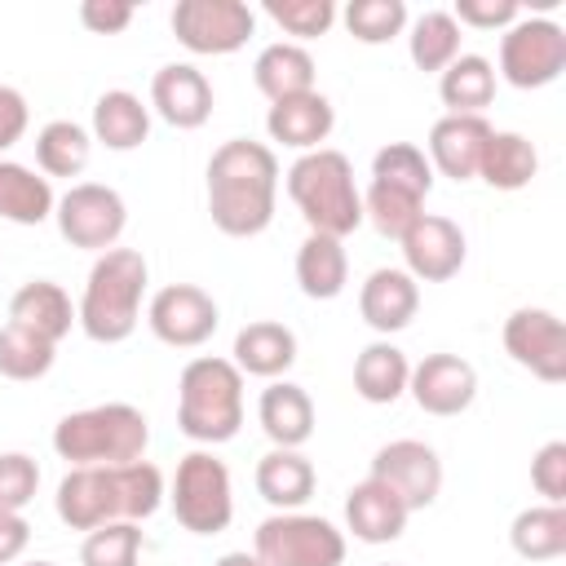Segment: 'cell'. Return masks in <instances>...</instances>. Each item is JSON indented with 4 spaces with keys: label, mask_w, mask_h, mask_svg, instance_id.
<instances>
[{
    "label": "cell",
    "mask_w": 566,
    "mask_h": 566,
    "mask_svg": "<svg viewBox=\"0 0 566 566\" xmlns=\"http://www.w3.org/2000/svg\"><path fill=\"white\" fill-rule=\"evenodd\" d=\"M407 394H411L416 407L429 411V416H460V411H469L473 398H478V371H473V363L460 358V354H424V358L411 367Z\"/></svg>",
    "instance_id": "2e32d148"
},
{
    "label": "cell",
    "mask_w": 566,
    "mask_h": 566,
    "mask_svg": "<svg viewBox=\"0 0 566 566\" xmlns=\"http://www.w3.org/2000/svg\"><path fill=\"white\" fill-rule=\"evenodd\" d=\"M256 31V13L243 0H177L172 35L199 57L239 53Z\"/></svg>",
    "instance_id": "30bf717a"
},
{
    "label": "cell",
    "mask_w": 566,
    "mask_h": 566,
    "mask_svg": "<svg viewBox=\"0 0 566 566\" xmlns=\"http://www.w3.org/2000/svg\"><path fill=\"white\" fill-rule=\"evenodd\" d=\"M172 513L190 535H221L234 517V491H230V469L212 451H190L177 460L172 473Z\"/></svg>",
    "instance_id": "52a82bcc"
},
{
    "label": "cell",
    "mask_w": 566,
    "mask_h": 566,
    "mask_svg": "<svg viewBox=\"0 0 566 566\" xmlns=\"http://www.w3.org/2000/svg\"><path fill=\"white\" fill-rule=\"evenodd\" d=\"M252 553L265 566H340L345 562V531L314 513H270L256 535Z\"/></svg>",
    "instance_id": "ba28073f"
},
{
    "label": "cell",
    "mask_w": 566,
    "mask_h": 566,
    "mask_svg": "<svg viewBox=\"0 0 566 566\" xmlns=\"http://www.w3.org/2000/svg\"><path fill=\"white\" fill-rule=\"evenodd\" d=\"M93 142H102L106 150H137L150 137V106L128 93V88H106L93 102Z\"/></svg>",
    "instance_id": "d4e9b609"
},
{
    "label": "cell",
    "mask_w": 566,
    "mask_h": 566,
    "mask_svg": "<svg viewBox=\"0 0 566 566\" xmlns=\"http://www.w3.org/2000/svg\"><path fill=\"white\" fill-rule=\"evenodd\" d=\"M314 464L301 451L274 447L256 460V491L274 513H296L310 495H314Z\"/></svg>",
    "instance_id": "484cf974"
},
{
    "label": "cell",
    "mask_w": 566,
    "mask_h": 566,
    "mask_svg": "<svg viewBox=\"0 0 566 566\" xmlns=\"http://www.w3.org/2000/svg\"><path fill=\"white\" fill-rule=\"evenodd\" d=\"M31 544V522L22 513H0V566L18 562Z\"/></svg>",
    "instance_id": "7dc6e473"
},
{
    "label": "cell",
    "mask_w": 566,
    "mask_h": 566,
    "mask_svg": "<svg viewBox=\"0 0 566 566\" xmlns=\"http://www.w3.org/2000/svg\"><path fill=\"white\" fill-rule=\"evenodd\" d=\"M420 217H424V199L416 190L371 181L367 195H363V221H371L376 234H385V239H402Z\"/></svg>",
    "instance_id": "d590c367"
},
{
    "label": "cell",
    "mask_w": 566,
    "mask_h": 566,
    "mask_svg": "<svg viewBox=\"0 0 566 566\" xmlns=\"http://www.w3.org/2000/svg\"><path fill=\"white\" fill-rule=\"evenodd\" d=\"M296 283L310 301H336L349 283V256H345V239L332 234H305V243L296 248Z\"/></svg>",
    "instance_id": "4316f807"
},
{
    "label": "cell",
    "mask_w": 566,
    "mask_h": 566,
    "mask_svg": "<svg viewBox=\"0 0 566 566\" xmlns=\"http://www.w3.org/2000/svg\"><path fill=\"white\" fill-rule=\"evenodd\" d=\"M265 13L296 40H314L327 35L336 22V4L332 0H265Z\"/></svg>",
    "instance_id": "60d3db41"
},
{
    "label": "cell",
    "mask_w": 566,
    "mask_h": 566,
    "mask_svg": "<svg viewBox=\"0 0 566 566\" xmlns=\"http://www.w3.org/2000/svg\"><path fill=\"white\" fill-rule=\"evenodd\" d=\"M9 323L22 327V332H35V336L49 340V345H57V340L75 327V305H71V296H66L62 283H53V279H31V283H22V287L13 292V301H9Z\"/></svg>",
    "instance_id": "7402d4cb"
},
{
    "label": "cell",
    "mask_w": 566,
    "mask_h": 566,
    "mask_svg": "<svg viewBox=\"0 0 566 566\" xmlns=\"http://www.w3.org/2000/svg\"><path fill=\"white\" fill-rule=\"evenodd\" d=\"M407 49H411V62L420 71H438L442 75L460 57V22L447 9H429V13H420L411 22Z\"/></svg>",
    "instance_id": "e575fe53"
},
{
    "label": "cell",
    "mask_w": 566,
    "mask_h": 566,
    "mask_svg": "<svg viewBox=\"0 0 566 566\" xmlns=\"http://www.w3.org/2000/svg\"><path fill=\"white\" fill-rule=\"evenodd\" d=\"M150 420L133 402H97L71 411L53 429V451L75 464H133L146 455Z\"/></svg>",
    "instance_id": "8992f818"
},
{
    "label": "cell",
    "mask_w": 566,
    "mask_h": 566,
    "mask_svg": "<svg viewBox=\"0 0 566 566\" xmlns=\"http://www.w3.org/2000/svg\"><path fill=\"white\" fill-rule=\"evenodd\" d=\"M150 283V265L137 248H106L97 252L84 296L75 305V323L84 327L88 340L97 345H119L137 332L142 323V296Z\"/></svg>",
    "instance_id": "3957f363"
},
{
    "label": "cell",
    "mask_w": 566,
    "mask_h": 566,
    "mask_svg": "<svg viewBox=\"0 0 566 566\" xmlns=\"http://www.w3.org/2000/svg\"><path fill=\"white\" fill-rule=\"evenodd\" d=\"M243 376H261V380H279L292 363H296V332L287 323L274 318H256L248 327H239L234 336V358H230Z\"/></svg>",
    "instance_id": "cb8c5ba5"
},
{
    "label": "cell",
    "mask_w": 566,
    "mask_h": 566,
    "mask_svg": "<svg viewBox=\"0 0 566 566\" xmlns=\"http://www.w3.org/2000/svg\"><path fill=\"white\" fill-rule=\"evenodd\" d=\"M509 544L526 562H553L566 553V509L562 504H531L513 517Z\"/></svg>",
    "instance_id": "d6a6232c"
},
{
    "label": "cell",
    "mask_w": 566,
    "mask_h": 566,
    "mask_svg": "<svg viewBox=\"0 0 566 566\" xmlns=\"http://www.w3.org/2000/svg\"><path fill=\"white\" fill-rule=\"evenodd\" d=\"M27 566H57V562H27Z\"/></svg>",
    "instance_id": "681fc988"
},
{
    "label": "cell",
    "mask_w": 566,
    "mask_h": 566,
    "mask_svg": "<svg viewBox=\"0 0 566 566\" xmlns=\"http://www.w3.org/2000/svg\"><path fill=\"white\" fill-rule=\"evenodd\" d=\"M256 420L274 447L301 451L314 438V398L292 380H270L256 402Z\"/></svg>",
    "instance_id": "603a6c76"
},
{
    "label": "cell",
    "mask_w": 566,
    "mask_h": 566,
    "mask_svg": "<svg viewBox=\"0 0 566 566\" xmlns=\"http://www.w3.org/2000/svg\"><path fill=\"white\" fill-rule=\"evenodd\" d=\"M451 18L473 31H509L522 18V4L517 0H455Z\"/></svg>",
    "instance_id": "ee69618b"
},
{
    "label": "cell",
    "mask_w": 566,
    "mask_h": 566,
    "mask_svg": "<svg viewBox=\"0 0 566 566\" xmlns=\"http://www.w3.org/2000/svg\"><path fill=\"white\" fill-rule=\"evenodd\" d=\"M504 349L517 367L539 376L544 385L566 380V327L544 305H522L504 318Z\"/></svg>",
    "instance_id": "7c38bea8"
},
{
    "label": "cell",
    "mask_w": 566,
    "mask_h": 566,
    "mask_svg": "<svg viewBox=\"0 0 566 566\" xmlns=\"http://www.w3.org/2000/svg\"><path fill=\"white\" fill-rule=\"evenodd\" d=\"M407 380H411V363L394 340H371L354 358V389L363 402H376V407L398 402L407 394Z\"/></svg>",
    "instance_id": "f546056e"
},
{
    "label": "cell",
    "mask_w": 566,
    "mask_h": 566,
    "mask_svg": "<svg viewBox=\"0 0 566 566\" xmlns=\"http://www.w3.org/2000/svg\"><path fill=\"white\" fill-rule=\"evenodd\" d=\"M438 97L447 115H482L495 97V66L482 53H460L438 75Z\"/></svg>",
    "instance_id": "4dcf8cb0"
},
{
    "label": "cell",
    "mask_w": 566,
    "mask_h": 566,
    "mask_svg": "<svg viewBox=\"0 0 566 566\" xmlns=\"http://www.w3.org/2000/svg\"><path fill=\"white\" fill-rule=\"evenodd\" d=\"M27 124H31V106H27V97H22L18 88L0 84V155H4L9 146L22 142Z\"/></svg>",
    "instance_id": "bcb514c9"
},
{
    "label": "cell",
    "mask_w": 566,
    "mask_h": 566,
    "mask_svg": "<svg viewBox=\"0 0 566 566\" xmlns=\"http://www.w3.org/2000/svg\"><path fill=\"white\" fill-rule=\"evenodd\" d=\"M252 80L256 88L270 97V102H283V97H301L314 88V57L305 44L296 40H279V44H265L252 62Z\"/></svg>",
    "instance_id": "83f0119b"
},
{
    "label": "cell",
    "mask_w": 566,
    "mask_h": 566,
    "mask_svg": "<svg viewBox=\"0 0 566 566\" xmlns=\"http://www.w3.org/2000/svg\"><path fill=\"white\" fill-rule=\"evenodd\" d=\"M279 155L265 142L230 137L208 159V212L230 239H252L274 221Z\"/></svg>",
    "instance_id": "6da1fadb"
},
{
    "label": "cell",
    "mask_w": 566,
    "mask_h": 566,
    "mask_svg": "<svg viewBox=\"0 0 566 566\" xmlns=\"http://www.w3.org/2000/svg\"><path fill=\"white\" fill-rule=\"evenodd\" d=\"M531 486L544 495V504H562L566 500V442L553 438L535 451L531 460Z\"/></svg>",
    "instance_id": "7bdbcfd3"
},
{
    "label": "cell",
    "mask_w": 566,
    "mask_h": 566,
    "mask_svg": "<svg viewBox=\"0 0 566 566\" xmlns=\"http://www.w3.org/2000/svg\"><path fill=\"white\" fill-rule=\"evenodd\" d=\"M40 464L27 451H0V513H22L35 500Z\"/></svg>",
    "instance_id": "b9f144b4"
},
{
    "label": "cell",
    "mask_w": 566,
    "mask_h": 566,
    "mask_svg": "<svg viewBox=\"0 0 566 566\" xmlns=\"http://www.w3.org/2000/svg\"><path fill=\"white\" fill-rule=\"evenodd\" d=\"M159 504H164V473L150 460L75 464L57 482V517L84 535L106 522H146Z\"/></svg>",
    "instance_id": "7a4b0ae2"
},
{
    "label": "cell",
    "mask_w": 566,
    "mask_h": 566,
    "mask_svg": "<svg viewBox=\"0 0 566 566\" xmlns=\"http://www.w3.org/2000/svg\"><path fill=\"white\" fill-rule=\"evenodd\" d=\"M217 566H265L256 553H226V557H217Z\"/></svg>",
    "instance_id": "c3c4849f"
},
{
    "label": "cell",
    "mask_w": 566,
    "mask_h": 566,
    "mask_svg": "<svg viewBox=\"0 0 566 566\" xmlns=\"http://www.w3.org/2000/svg\"><path fill=\"white\" fill-rule=\"evenodd\" d=\"M340 18L358 44H389L407 27V4L402 0H349Z\"/></svg>",
    "instance_id": "f35d334b"
},
{
    "label": "cell",
    "mask_w": 566,
    "mask_h": 566,
    "mask_svg": "<svg viewBox=\"0 0 566 566\" xmlns=\"http://www.w3.org/2000/svg\"><path fill=\"white\" fill-rule=\"evenodd\" d=\"M243 424V371L230 358H190L177 380V429L190 442H230Z\"/></svg>",
    "instance_id": "5b68a950"
},
{
    "label": "cell",
    "mask_w": 566,
    "mask_h": 566,
    "mask_svg": "<svg viewBox=\"0 0 566 566\" xmlns=\"http://www.w3.org/2000/svg\"><path fill=\"white\" fill-rule=\"evenodd\" d=\"M53 358H57V345L40 340L35 332H22L13 323L0 327V376L4 380H40L49 376Z\"/></svg>",
    "instance_id": "8d00e7d4"
},
{
    "label": "cell",
    "mask_w": 566,
    "mask_h": 566,
    "mask_svg": "<svg viewBox=\"0 0 566 566\" xmlns=\"http://www.w3.org/2000/svg\"><path fill=\"white\" fill-rule=\"evenodd\" d=\"M491 133L495 128L482 115H442L429 128V155L424 159H429L433 172H442L451 181H473Z\"/></svg>",
    "instance_id": "ac0fdd59"
},
{
    "label": "cell",
    "mask_w": 566,
    "mask_h": 566,
    "mask_svg": "<svg viewBox=\"0 0 566 566\" xmlns=\"http://www.w3.org/2000/svg\"><path fill=\"white\" fill-rule=\"evenodd\" d=\"M53 221L62 230V239L71 248H88V252H106L119 243L124 226H128V208L119 199V190L102 186V181H75L57 208H53Z\"/></svg>",
    "instance_id": "8fae6325"
},
{
    "label": "cell",
    "mask_w": 566,
    "mask_h": 566,
    "mask_svg": "<svg viewBox=\"0 0 566 566\" xmlns=\"http://www.w3.org/2000/svg\"><path fill=\"white\" fill-rule=\"evenodd\" d=\"M407 517H411V509L376 478H363L345 495V526L363 544H394L407 531Z\"/></svg>",
    "instance_id": "44dd1931"
},
{
    "label": "cell",
    "mask_w": 566,
    "mask_h": 566,
    "mask_svg": "<svg viewBox=\"0 0 566 566\" xmlns=\"http://www.w3.org/2000/svg\"><path fill=\"white\" fill-rule=\"evenodd\" d=\"M133 4L124 0H84L80 4V22L93 31V35H119L128 22H133Z\"/></svg>",
    "instance_id": "f6af8a7d"
},
{
    "label": "cell",
    "mask_w": 566,
    "mask_h": 566,
    "mask_svg": "<svg viewBox=\"0 0 566 566\" xmlns=\"http://www.w3.org/2000/svg\"><path fill=\"white\" fill-rule=\"evenodd\" d=\"M217 323H221L217 301L195 283H168L146 305V327L155 332V340L172 349H199L203 340H212Z\"/></svg>",
    "instance_id": "4fadbf2b"
},
{
    "label": "cell",
    "mask_w": 566,
    "mask_h": 566,
    "mask_svg": "<svg viewBox=\"0 0 566 566\" xmlns=\"http://www.w3.org/2000/svg\"><path fill=\"white\" fill-rule=\"evenodd\" d=\"M535 172H539V150L531 137H522V133H491L486 137L478 177L491 190H522L535 181Z\"/></svg>",
    "instance_id": "1f68e13d"
},
{
    "label": "cell",
    "mask_w": 566,
    "mask_h": 566,
    "mask_svg": "<svg viewBox=\"0 0 566 566\" xmlns=\"http://www.w3.org/2000/svg\"><path fill=\"white\" fill-rule=\"evenodd\" d=\"M88 155H93V137L75 119H49L35 133V164L44 177H80L88 168Z\"/></svg>",
    "instance_id": "836d02e7"
},
{
    "label": "cell",
    "mask_w": 566,
    "mask_h": 566,
    "mask_svg": "<svg viewBox=\"0 0 566 566\" xmlns=\"http://www.w3.org/2000/svg\"><path fill=\"white\" fill-rule=\"evenodd\" d=\"M416 310H420V283L407 270H398V265L371 270L363 279V287H358V314L380 336L402 332L416 318Z\"/></svg>",
    "instance_id": "d6986e66"
},
{
    "label": "cell",
    "mask_w": 566,
    "mask_h": 566,
    "mask_svg": "<svg viewBox=\"0 0 566 566\" xmlns=\"http://www.w3.org/2000/svg\"><path fill=\"white\" fill-rule=\"evenodd\" d=\"M53 208H57V195H53L49 177H40L27 164L0 159V221L40 226L53 217Z\"/></svg>",
    "instance_id": "f1b7e54d"
},
{
    "label": "cell",
    "mask_w": 566,
    "mask_h": 566,
    "mask_svg": "<svg viewBox=\"0 0 566 566\" xmlns=\"http://www.w3.org/2000/svg\"><path fill=\"white\" fill-rule=\"evenodd\" d=\"M287 195L314 234L345 239L363 226V190L354 186V164L332 146L305 150L287 168Z\"/></svg>",
    "instance_id": "277c9868"
},
{
    "label": "cell",
    "mask_w": 566,
    "mask_h": 566,
    "mask_svg": "<svg viewBox=\"0 0 566 566\" xmlns=\"http://www.w3.org/2000/svg\"><path fill=\"white\" fill-rule=\"evenodd\" d=\"M371 181H389V186H402V190H416L420 199H429L433 190V168L424 159L420 146L411 142H389L371 155Z\"/></svg>",
    "instance_id": "74e56055"
},
{
    "label": "cell",
    "mask_w": 566,
    "mask_h": 566,
    "mask_svg": "<svg viewBox=\"0 0 566 566\" xmlns=\"http://www.w3.org/2000/svg\"><path fill=\"white\" fill-rule=\"evenodd\" d=\"M142 557V526L137 522H106L84 535L80 566H137Z\"/></svg>",
    "instance_id": "ab89813d"
},
{
    "label": "cell",
    "mask_w": 566,
    "mask_h": 566,
    "mask_svg": "<svg viewBox=\"0 0 566 566\" xmlns=\"http://www.w3.org/2000/svg\"><path fill=\"white\" fill-rule=\"evenodd\" d=\"M336 128V111L332 102L310 88L301 97H283V102H270V115H265V133L270 142L287 146V150H318Z\"/></svg>",
    "instance_id": "ffe728a7"
},
{
    "label": "cell",
    "mask_w": 566,
    "mask_h": 566,
    "mask_svg": "<svg viewBox=\"0 0 566 566\" xmlns=\"http://www.w3.org/2000/svg\"><path fill=\"white\" fill-rule=\"evenodd\" d=\"M398 248H402V261H407L402 270L416 283H447V279H455L460 265H464V252H469L464 230L451 217H438V212H424L398 239Z\"/></svg>",
    "instance_id": "9a60e30c"
},
{
    "label": "cell",
    "mask_w": 566,
    "mask_h": 566,
    "mask_svg": "<svg viewBox=\"0 0 566 566\" xmlns=\"http://www.w3.org/2000/svg\"><path fill=\"white\" fill-rule=\"evenodd\" d=\"M150 111L172 128H203L212 115V84L190 62H168L150 80Z\"/></svg>",
    "instance_id": "e0dca14e"
},
{
    "label": "cell",
    "mask_w": 566,
    "mask_h": 566,
    "mask_svg": "<svg viewBox=\"0 0 566 566\" xmlns=\"http://www.w3.org/2000/svg\"><path fill=\"white\" fill-rule=\"evenodd\" d=\"M367 478L385 482L416 513V509H429L438 500V491H442V460L420 438H394V442H385L371 455V473Z\"/></svg>",
    "instance_id": "5bb4252c"
},
{
    "label": "cell",
    "mask_w": 566,
    "mask_h": 566,
    "mask_svg": "<svg viewBox=\"0 0 566 566\" xmlns=\"http://www.w3.org/2000/svg\"><path fill=\"white\" fill-rule=\"evenodd\" d=\"M566 71V31L553 18H517L500 35V75L513 88H544Z\"/></svg>",
    "instance_id": "9c48e42d"
}]
</instances>
